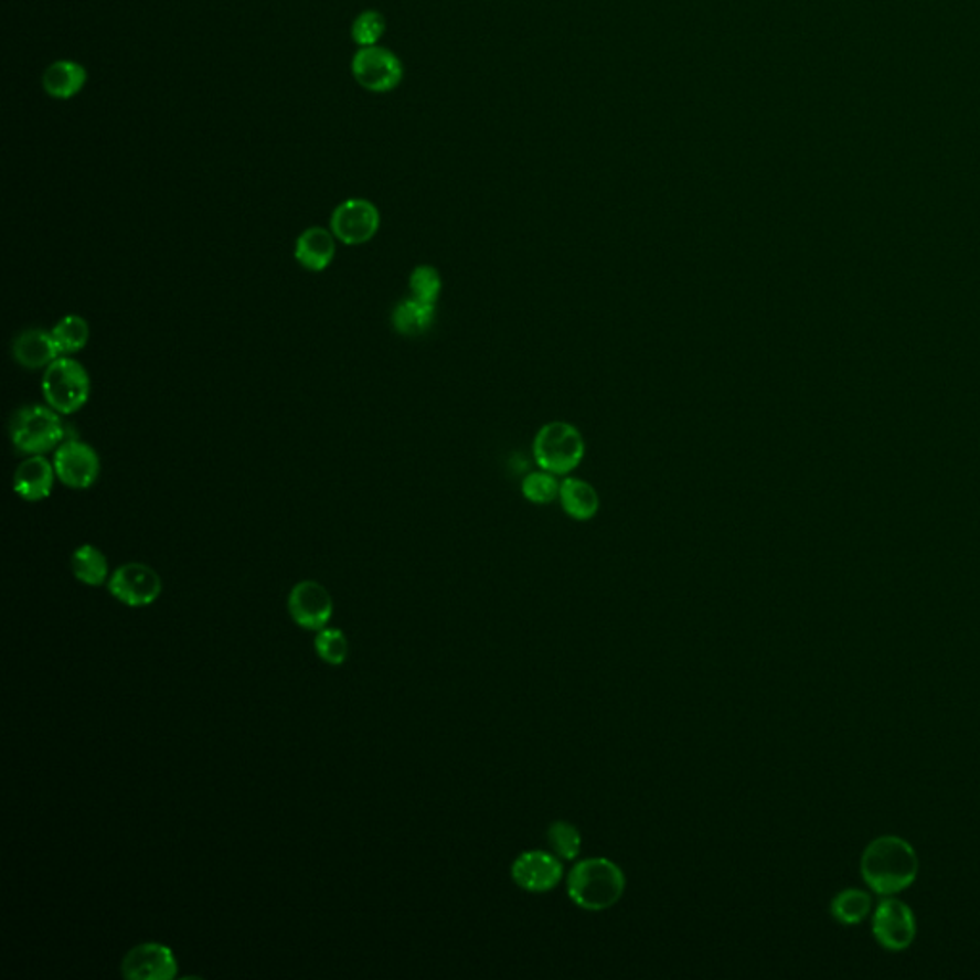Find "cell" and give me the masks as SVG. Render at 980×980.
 I'll return each instance as SVG.
<instances>
[{"instance_id": "obj_1", "label": "cell", "mask_w": 980, "mask_h": 980, "mask_svg": "<svg viewBox=\"0 0 980 980\" xmlns=\"http://www.w3.org/2000/svg\"><path fill=\"white\" fill-rule=\"evenodd\" d=\"M860 870L865 885L873 893L893 896L906 891L916 881L919 860L906 839L883 835L865 846Z\"/></svg>"}, {"instance_id": "obj_2", "label": "cell", "mask_w": 980, "mask_h": 980, "mask_svg": "<svg viewBox=\"0 0 980 980\" xmlns=\"http://www.w3.org/2000/svg\"><path fill=\"white\" fill-rule=\"evenodd\" d=\"M625 883L622 870L615 862L607 858H590L571 870L567 893L578 908L601 912L620 901Z\"/></svg>"}, {"instance_id": "obj_3", "label": "cell", "mask_w": 980, "mask_h": 980, "mask_svg": "<svg viewBox=\"0 0 980 980\" xmlns=\"http://www.w3.org/2000/svg\"><path fill=\"white\" fill-rule=\"evenodd\" d=\"M586 452L583 433L569 422H550L536 432L533 458L536 466L554 476H569L580 466Z\"/></svg>"}, {"instance_id": "obj_4", "label": "cell", "mask_w": 980, "mask_h": 980, "mask_svg": "<svg viewBox=\"0 0 980 980\" xmlns=\"http://www.w3.org/2000/svg\"><path fill=\"white\" fill-rule=\"evenodd\" d=\"M10 439L20 455H44L64 443L65 427L60 412L51 406H23L10 422Z\"/></svg>"}, {"instance_id": "obj_5", "label": "cell", "mask_w": 980, "mask_h": 980, "mask_svg": "<svg viewBox=\"0 0 980 980\" xmlns=\"http://www.w3.org/2000/svg\"><path fill=\"white\" fill-rule=\"evenodd\" d=\"M43 395L46 404L60 414L81 411L90 397L87 370L70 356H60L44 372Z\"/></svg>"}, {"instance_id": "obj_6", "label": "cell", "mask_w": 980, "mask_h": 980, "mask_svg": "<svg viewBox=\"0 0 980 980\" xmlns=\"http://www.w3.org/2000/svg\"><path fill=\"white\" fill-rule=\"evenodd\" d=\"M353 77L368 93L385 94L397 88L403 81V62L397 54L383 46H361L354 54Z\"/></svg>"}, {"instance_id": "obj_7", "label": "cell", "mask_w": 980, "mask_h": 980, "mask_svg": "<svg viewBox=\"0 0 980 980\" xmlns=\"http://www.w3.org/2000/svg\"><path fill=\"white\" fill-rule=\"evenodd\" d=\"M872 930L881 948L887 951L908 950L916 940V916L904 902L888 896L873 912Z\"/></svg>"}, {"instance_id": "obj_8", "label": "cell", "mask_w": 980, "mask_h": 980, "mask_svg": "<svg viewBox=\"0 0 980 980\" xmlns=\"http://www.w3.org/2000/svg\"><path fill=\"white\" fill-rule=\"evenodd\" d=\"M382 216L374 203L353 198L339 203L330 219L333 236L345 245L366 244L380 231Z\"/></svg>"}, {"instance_id": "obj_9", "label": "cell", "mask_w": 980, "mask_h": 980, "mask_svg": "<svg viewBox=\"0 0 980 980\" xmlns=\"http://www.w3.org/2000/svg\"><path fill=\"white\" fill-rule=\"evenodd\" d=\"M54 469L70 489H88L100 476V458L90 445L77 439L64 440L54 452Z\"/></svg>"}, {"instance_id": "obj_10", "label": "cell", "mask_w": 980, "mask_h": 980, "mask_svg": "<svg viewBox=\"0 0 980 980\" xmlns=\"http://www.w3.org/2000/svg\"><path fill=\"white\" fill-rule=\"evenodd\" d=\"M109 592L114 598L130 607H145L153 604L161 594V578L145 563H127L114 571L109 577Z\"/></svg>"}, {"instance_id": "obj_11", "label": "cell", "mask_w": 980, "mask_h": 980, "mask_svg": "<svg viewBox=\"0 0 980 980\" xmlns=\"http://www.w3.org/2000/svg\"><path fill=\"white\" fill-rule=\"evenodd\" d=\"M121 971L130 980H171L177 977L179 966L169 946L145 942L125 956Z\"/></svg>"}, {"instance_id": "obj_12", "label": "cell", "mask_w": 980, "mask_h": 980, "mask_svg": "<svg viewBox=\"0 0 980 980\" xmlns=\"http://www.w3.org/2000/svg\"><path fill=\"white\" fill-rule=\"evenodd\" d=\"M288 607L297 625L310 630H320L332 619V596L317 580L296 584L289 592Z\"/></svg>"}, {"instance_id": "obj_13", "label": "cell", "mask_w": 980, "mask_h": 980, "mask_svg": "<svg viewBox=\"0 0 980 980\" xmlns=\"http://www.w3.org/2000/svg\"><path fill=\"white\" fill-rule=\"evenodd\" d=\"M563 867L548 852H523L512 865V877L523 891L548 893L562 881Z\"/></svg>"}, {"instance_id": "obj_14", "label": "cell", "mask_w": 980, "mask_h": 980, "mask_svg": "<svg viewBox=\"0 0 980 980\" xmlns=\"http://www.w3.org/2000/svg\"><path fill=\"white\" fill-rule=\"evenodd\" d=\"M56 477L54 464L43 455L30 456L15 469L14 490L25 502H41L51 497Z\"/></svg>"}, {"instance_id": "obj_15", "label": "cell", "mask_w": 980, "mask_h": 980, "mask_svg": "<svg viewBox=\"0 0 980 980\" xmlns=\"http://www.w3.org/2000/svg\"><path fill=\"white\" fill-rule=\"evenodd\" d=\"M12 354H14V361L28 370L49 368L52 362L62 356L52 333L39 330V328L20 333L14 339Z\"/></svg>"}, {"instance_id": "obj_16", "label": "cell", "mask_w": 980, "mask_h": 980, "mask_svg": "<svg viewBox=\"0 0 980 980\" xmlns=\"http://www.w3.org/2000/svg\"><path fill=\"white\" fill-rule=\"evenodd\" d=\"M335 257V236L322 226H312L297 238L296 259L301 267L312 273H322L332 265Z\"/></svg>"}, {"instance_id": "obj_17", "label": "cell", "mask_w": 980, "mask_h": 980, "mask_svg": "<svg viewBox=\"0 0 980 980\" xmlns=\"http://www.w3.org/2000/svg\"><path fill=\"white\" fill-rule=\"evenodd\" d=\"M87 85V70L73 60L52 62L43 73L44 93L56 100H72Z\"/></svg>"}, {"instance_id": "obj_18", "label": "cell", "mask_w": 980, "mask_h": 980, "mask_svg": "<svg viewBox=\"0 0 980 980\" xmlns=\"http://www.w3.org/2000/svg\"><path fill=\"white\" fill-rule=\"evenodd\" d=\"M560 504L571 520L590 521L598 515V490L578 477H565L560 484Z\"/></svg>"}, {"instance_id": "obj_19", "label": "cell", "mask_w": 980, "mask_h": 980, "mask_svg": "<svg viewBox=\"0 0 980 980\" xmlns=\"http://www.w3.org/2000/svg\"><path fill=\"white\" fill-rule=\"evenodd\" d=\"M435 322V305L422 303L414 297L404 299L391 315V324L395 332L406 338H418L432 328Z\"/></svg>"}, {"instance_id": "obj_20", "label": "cell", "mask_w": 980, "mask_h": 980, "mask_svg": "<svg viewBox=\"0 0 980 980\" xmlns=\"http://www.w3.org/2000/svg\"><path fill=\"white\" fill-rule=\"evenodd\" d=\"M831 914L841 925H858L872 914V894L862 888H846L831 902Z\"/></svg>"}, {"instance_id": "obj_21", "label": "cell", "mask_w": 980, "mask_h": 980, "mask_svg": "<svg viewBox=\"0 0 980 980\" xmlns=\"http://www.w3.org/2000/svg\"><path fill=\"white\" fill-rule=\"evenodd\" d=\"M73 575L88 586H100L108 578V560L93 544H83L72 555Z\"/></svg>"}, {"instance_id": "obj_22", "label": "cell", "mask_w": 980, "mask_h": 980, "mask_svg": "<svg viewBox=\"0 0 980 980\" xmlns=\"http://www.w3.org/2000/svg\"><path fill=\"white\" fill-rule=\"evenodd\" d=\"M52 338L58 345L62 356H70L73 353H79L85 349L90 338V328L83 317L77 315H67L62 318L58 324L52 328Z\"/></svg>"}, {"instance_id": "obj_23", "label": "cell", "mask_w": 980, "mask_h": 980, "mask_svg": "<svg viewBox=\"0 0 980 980\" xmlns=\"http://www.w3.org/2000/svg\"><path fill=\"white\" fill-rule=\"evenodd\" d=\"M560 481L557 476L546 469L529 471L521 481V492L531 504L546 505L560 498Z\"/></svg>"}, {"instance_id": "obj_24", "label": "cell", "mask_w": 980, "mask_h": 980, "mask_svg": "<svg viewBox=\"0 0 980 980\" xmlns=\"http://www.w3.org/2000/svg\"><path fill=\"white\" fill-rule=\"evenodd\" d=\"M443 289L439 270L432 265H419L411 275V294L422 303L435 305Z\"/></svg>"}, {"instance_id": "obj_25", "label": "cell", "mask_w": 980, "mask_h": 980, "mask_svg": "<svg viewBox=\"0 0 980 980\" xmlns=\"http://www.w3.org/2000/svg\"><path fill=\"white\" fill-rule=\"evenodd\" d=\"M548 841L554 849L555 856L563 860H575L580 852V833L575 825L567 822H554L548 829Z\"/></svg>"}, {"instance_id": "obj_26", "label": "cell", "mask_w": 980, "mask_h": 980, "mask_svg": "<svg viewBox=\"0 0 980 980\" xmlns=\"http://www.w3.org/2000/svg\"><path fill=\"white\" fill-rule=\"evenodd\" d=\"M315 648H317L320 659H324L326 663L330 664H343L349 656L347 636L338 628L322 630L315 640Z\"/></svg>"}, {"instance_id": "obj_27", "label": "cell", "mask_w": 980, "mask_h": 980, "mask_svg": "<svg viewBox=\"0 0 980 980\" xmlns=\"http://www.w3.org/2000/svg\"><path fill=\"white\" fill-rule=\"evenodd\" d=\"M383 33H385V18L377 10L362 12L351 28V36L359 46H374Z\"/></svg>"}]
</instances>
